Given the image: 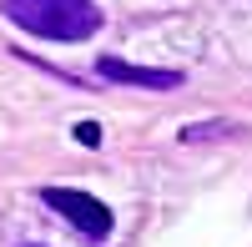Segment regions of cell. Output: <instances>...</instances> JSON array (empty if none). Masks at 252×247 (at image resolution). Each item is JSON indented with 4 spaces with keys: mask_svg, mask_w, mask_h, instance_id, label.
<instances>
[{
    "mask_svg": "<svg viewBox=\"0 0 252 247\" xmlns=\"http://www.w3.org/2000/svg\"><path fill=\"white\" fill-rule=\"evenodd\" d=\"M76 141L81 147H101V121H76Z\"/></svg>",
    "mask_w": 252,
    "mask_h": 247,
    "instance_id": "5b68a950",
    "label": "cell"
},
{
    "mask_svg": "<svg viewBox=\"0 0 252 247\" xmlns=\"http://www.w3.org/2000/svg\"><path fill=\"white\" fill-rule=\"evenodd\" d=\"M212 136H237L232 121H197V126H182V141H212Z\"/></svg>",
    "mask_w": 252,
    "mask_h": 247,
    "instance_id": "277c9868",
    "label": "cell"
},
{
    "mask_svg": "<svg viewBox=\"0 0 252 247\" xmlns=\"http://www.w3.org/2000/svg\"><path fill=\"white\" fill-rule=\"evenodd\" d=\"M0 15L40 40H91L101 31L96 0H0Z\"/></svg>",
    "mask_w": 252,
    "mask_h": 247,
    "instance_id": "6da1fadb",
    "label": "cell"
},
{
    "mask_svg": "<svg viewBox=\"0 0 252 247\" xmlns=\"http://www.w3.org/2000/svg\"><path fill=\"white\" fill-rule=\"evenodd\" d=\"M20 247H40V242H20Z\"/></svg>",
    "mask_w": 252,
    "mask_h": 247,
    "instance_id": "8992f818",
    "label": "cell"
},
{
    "mask_svg": "<svg viewBox=\"0 0 252 247\" xmlns=\"http://www.w3.org/2000/svg\"><path fill=\"white\" fill-rule=\"evenodd\" d=\"M96 76L101 81H116V86H141V91H177L182 86V71H161V66H136V61H121V56H101L96 61Z\"/></svg>",
    "mask_w": 252,
    "mask_h": 247,
    "instance_id": "3957f363",
    "label": "cell"
},
{
    "mask_svg": "<svg viewBox=\"0 0 252 247\" xmlns=\"http://www.w3.org/2000/svg\"><path fill=\"white\" fill-rule=\"evenodd\" d=\"M40 202H46L51 212H61L81 237H91V242H106L111 227H116L111 207H106V202H96L91 192H76V187H40Z\"/></svg>",
    "mask_w": 252,
    "mask_h": 247,
    "instance_id": "7a4b0ae2",
    "label": "cell"
}]
</instances>
